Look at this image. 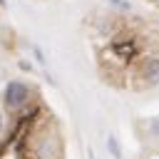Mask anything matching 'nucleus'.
Wrapping results in <instances>:
<instances>
[{
    "label": "nucleus",
    "instance_id": "nucleus-1",
    "mask_svg": "<svg viewBox=\"0 0 159 159\" xmlns=\"http://www.w3.org/2000/svg\"><path fill=\"white\" fill-rule=\"evenodd\" d=\"M27 99H30V87H27L25 82H20V80L7 82V87H5V107H7L10 112L22 109V107L27 104Z\"/></svg>",
    "mask_w": 159,
    "mask_h": 159
},
{
    "label": "nucleus",
    "instance_id": "nucleus-5",
    "mask_svg": "<svg viewBox=\"0 0 159 159\" xmlns=\"http://www.w3.org/2000/svg\"><path fill=\"white\" fill-rule=\"evenodd\" d=\"M152 129L159 134V117H154V119H152Z\"/></svg>",
    "mask_w": 159,
    "mask_h": 159
},
{
    "label": "nucleus",
    "instance_id": "nucleus-4",
    "mask_svg": "<svg viewBox=\"0 0 159 159\" xmlns=\"http://www.w3.org/2000/svg\"><path fill=\"white\" fill-rule=\"evenodd\" d=\"M107 144H109V149L114 152V157H119V147H117V142H114V137H109V139H107Z\"/></svg>",
    "mask_w": 159,
    "mask_h": 159
},
{
    "label": "nucleus",
    "instance_id": "nucleus-2",
    "mask_svg": "<svg viewBox=\"0 0 159 159\" xmlns=\"http://www.w3.org/2000/svg\"><path fill=\"white\" fill-rule=\"evenodd\" d=\"M37 157L40 159H60L62 157V144L57 137H42L37 144Z\"/></svg>",
    "mask_w": 159,
    "mask_h": 159
},
{
    "label": "nucleus",
    "instance_id": "nucleus-3",
    "mask_svg": "<svg viewBox=\"0 0 159 159\" xmlns=\"http://www.w3.org/2000/svg\"><path fill=\"white\" fill-rule=\"evenodd\" d=\"M142 77H144V82H147L149 87H157V84H159V60H157V57H152V60L144 62Z\"/></svg>",
    "mask_w": 159,
    "mask_h": 159
},
{
    "label": "nucleus",
    "instance_id": "nucleus-6",
    "mask_svg": "<svg viewBox=\"0 0 159 159\" xmlns=\"http://www.w3.org/2000/svg\"><path fill=\"white\" fill-rule=\"evenodd\" d=\"M0 127H2V114H0Z\"/></svg>",
    "mask_w": 159,
    "mask_h": 159
}]
</instances>
